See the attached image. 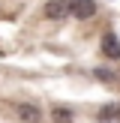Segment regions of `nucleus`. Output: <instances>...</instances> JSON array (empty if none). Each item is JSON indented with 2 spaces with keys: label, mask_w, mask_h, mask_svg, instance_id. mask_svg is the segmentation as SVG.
<instances>
[{
  "label": "nucleus",
  "mask_w": 120,
  "mask_h": 123,
  "mask_svg": "<svg viewBox=\"0 0 120 123\" xmlns=\"http://www.w3.org/2000/svg\"><path fill=\"white\" fill-rule=\"evenodd\" d=\"M102 54H105L108 60H120V39L114 30H108L105 36H102Z\"/></svg>",
  "instance_id": "20e7f679"
},
{
  "label": "nucleus",
  "mask_w": 120,
  "mask_h": 123,
  "mask_svg": "<svg viewBox=\"0 0 120 123\" xmlns=\"http://www.w3.org/2000/svg\"><path fill=\"white\" fill-rule=\"evenodd\" d=\"M96 0H69V15H75L78 21H87L96 15Z\"/></svg>",
  "instance_id": "f257e3e1"
},
{
  "label": "nucleus",
  "mask_w": 120,
  "mask_h": 123,
  "mask_svg": "<svg viewBox=\"0 0 120 123\" xmlns=\"http://www.w3.org/2000/svg\"><path fill=\"white\" fill-rule=\"evenodd\" d=\"M42 15L51 18V21H63V18L69 15V0H48V3L42 6Z\"/></svg>",
  "instance_id": "f03ea898"
},
{
  "label": "nucleus",
  "mask_w": 120,
  "mask_h": 123,
  "mask_svg": "<svg viewBox=\"0 0 120 123\" xmlns=\"http://www.w3.org/2000/svg\"><path fill=\"white\" fill-rule=\"evenodd\" d=\"M15 114H18L21 123H39L42 120L39 105H33V102H18V105H15Z\"/></svg>",
  "instance_id": "7ed1b4c3"
},
{
  "label": "nucleus",
  "mask_w": 120,
  "mask_h": 123,
  "mask_svg": "<svg viewBox=\"0 0 120 123\" xmlns=\"http://www.w3.org/2000/svg\"><path fill=\"white\" fill-rule=\"evenodd\" d=\"M93 75L99 78V81H114V78H117L114 72H108V69H93Z\"/></svg>",
  "instance_id": "0eeeda50"
},
{
  "label": "nucleus",
  "mask_w": 120,
  "mask_h": 123,
  "mask_svg": "<svg viewBox=\"0 0 120 123\" xmlns=\"http://www.w3.org/2000/svg\"><path fill=\"white\" fill-rule=\"evenodd\" d=\"M120 117V102H114V105H102L99 111H96V120L99 123H111Z\"/></svg>",
  "instance_id": "39448f33"
},
{
  "label": "nucleus",
  "mask_w": 120,
  "mask_h": 123,
  "mask_svg": "<svg viewBox=\"0 0 120 123\" xmlns=\"http://www.w3.org/2000/svg\"><path fill=\"white\" fill-rule=\"evenodd\" d=\"M51 120H54V123H72V111H69V108L54 105V108H51Z\"/></svg>",
  "instance_id": "423d86ee"
}]
</instances>
